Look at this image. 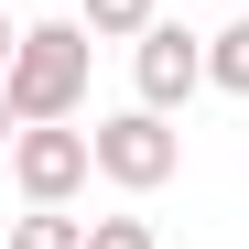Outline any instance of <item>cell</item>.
<instances>
[{"mask_svg": "<svg viewBox=\"0 0 249 249\" xmlns=\"http://www.w3.org/2000/svg\"><path fill=\"white\" fill-rule=\"evenodd\" d=\"M130 76H141V108H162V119H174V108L206 87V44H195L184 22H152L141 44H130Z\"/></svg>", "mask_w": 249, "mask_h": 249, "instance_id": "4", "label": "cell"}, {"mask_svg": "<svg viewBox=\"0 0 249 249\" xmlns=\"http://www.w3.org/2000/svg\"><path fill=\"white\" fill-rule=\"evenodd\" d=\"M98 174L119 184V195H152V184H174V162H184V141H174V119L162 108H119V119H98Z\"/></svg>", "mask_w": 249, "mask_h": 249, "instance_id": "2", "label": "cell"}, {"mask_svg": "<svg viewBox=\"0 0 249 249\" xmlns=\"http://www.w3.org/2000/svg\"><path fill=\"white\" fill-rule=\"evenodd\" d=\"M87 65H98V33H87V22H22V54H11L0 87H11L22 119H76Z\"/></svg>", "mask_w": 249, "mask_h": 249, "instance_id": "1", "label": "cell"}, {"mask_svg": "<svg viewBox=\"0 0 249 249\" xmlns=\"http://www.w3.org/2000/svg\"><path fill=\"white\" fill-rule=\"evenodd\" d=\"M87 174H98V141H87V130H65V119H22V141H11V184H22L33 206H65Z\"/></svg>", "mask_w": 249, "mask_h": 249, "instance_id": "3", "label": "cell"}, {"mask_svg": "<svg viewBox=\"0 0 249 249\" xmlns=\"http://www.w3.org/2000/svg\"><path fill=\"white\" fill-rule=\"evenodd\" d=\"M11 54H22V33H11V11H0V76H11Z\"/></svg>", "mask_w": 249, "mask_h": 249, "instance_id": "10", "label": "cell"}, {"mask_svg": "<svg viewBox=\"0 0 249 249\" xmlns=\"http://www.w3.org/2000/svg\"><path fill=\"white\" fill-rule=\"evenodd\" d=\"M76 22H87L98 44H141V33L162 22V0H76Z\"/></svg>", "mask_w": 249, "mask_h": 249, "instance_id": "5", "label": "cell"}, {"mask_svg": "<svg viewBox=\"0 0 249 249\" xmlns=\"http://www.w3.org/2000/svg\"><path fill=\"white\" fill-rule=\"evenodd\" d=\"M87 249H152V217H98Z\"/></svg>", "mask_w": 249, "mask_h": 249, "instance_id": "8", "label": "cell"}, {"mask_svg": "<svg viewBox=\"0 0 249 249\" xmlns=\"http://www.w3.org/2000/svg\"><path fill=\"white\" fill-rule=\"evenodd\" d=\"M206 87H228V98H249V22H228V33H206Z\"/></svg>", "mask_w": 249, "mask_h": 249, "instance_id": "6", "label": "cell"}, {"mask_svg": "<svg viewBox=\"0 0 249 249\" xmlns=\"http://www.w3.org/2000/svg\"><path fill=\"white\" fill-rule=\"evenodd\" d=\"M11 141H22V108H11V87H0V162H11Z\"/></svg>", "mask_w": 249, "mask_h": 249, "instance_id": "9", "label": "cell"}, {"mask_svg": "<svg viewBox=\"0 0 249 249\" xmlns=\"http://www.w3.org/2000/svg\"><path fill=\"white\" fill-rule=\"evenodd\" d=\"M11 249H87V228L65 206H33V217H11Z\"/></svg>", "mask_w": 249, "mask_h": 249, "instance_id": "7", "label": "cell"}, {"mask_svg": "<svg viewBox=\"0 0 249 249\" xmlns=\"http://www.w3.org/2000/svg\"><path fill=\"white\" fill-rule=\"evenodd\" d=\"M0 249H11V238H0Z\"/></svg>", "mask_w": 249, "mask_h": 249, "instance_id": "11", "label": "cell"}]
</instances>
